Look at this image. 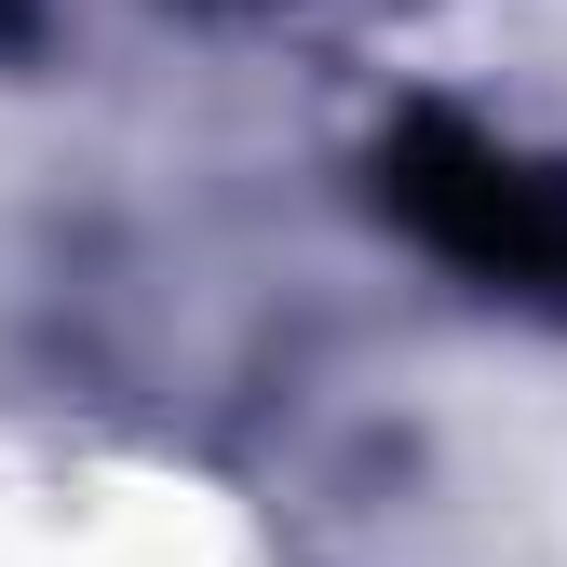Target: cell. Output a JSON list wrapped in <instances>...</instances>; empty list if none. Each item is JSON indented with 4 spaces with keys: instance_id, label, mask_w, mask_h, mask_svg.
Wrapping results in <instances>:
<instances>
[{
    "instance_id": "1",
    "label": "cell",
    "mask_w": 567,
    "mask_h": 567,
    "mask_svg": "<svg viewBox=\"0 0 567 567\" xmlns=\"http://www.w3.org/2000/svg\"><path fill=\"white\" fill-rule=\"evenodd\" d=\"M379 217L405 244H433L460 284H486V298L567 324V163L501 150V135L419 109V122L379 135Z\"/></svg>"
},
{
    "instance_id": "2",
    "label": "cell",
    "mask_w": 567,
    "mask_h": 567,
    "mask_svg": "<svg viewBox=\"0 0 567 567\" xmlns=\"http://www.w3.org/2000/svg\"><path fill=\"white\" fill-rule=\"evenodd\" d=\"M14 28H28V0H0V41H14Z\"/></svg>"
}]
</instances>
